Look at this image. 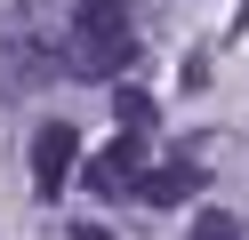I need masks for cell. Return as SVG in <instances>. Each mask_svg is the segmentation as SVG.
Here are the masks:
<instances>
[{"label":"cell","mask_w":249,"mask_h":240,"mask_svg":"<svg viewBox=\"0 0 249 240\" xmlns=\"http://www.w3.org/2000/svg\"><path fill=\"white\" fill-rule=\"evenodd\" d=\"M56 64H65L72 80H121L137 64V32H72Z\"/></svg>","instance_id":"1"},{"label":"cell","mask_w":249,"mask_h":240,"mask_svg":"<svg viewBox=\"0 0 249 240\" xmlns=\"http://www.w3.org/2000/svg\"><path fill=\"white\" fill-rule=\"evenodd\" d=\"M113 112H121V128H129V136H153V96H145V88H121Z\"/></svg>","instance_id":"6"},{"label":"cell","mask_w":249,"mask_h":240,"mask_svg":"<svg viewBox=\"0 0 249 240\" xmlns=\"http://www.w3.org/2000/svg\"><path fill=\"white\" fill-rule=\"evenodd\" d=\"M72 240H113V232H105V224H72Z\"/></svg>","instance_id":"8"},{"label":"cell","mask_w":249,"mask_h":240,"mask_svg":"<svg viewBox=\"0 0 249 240\" xmlns=\"http://www.w3.org/2000/svg\"><path fill=\"white\" fill-rule=\"evenodd\" d=\"M193 184H201L193 160H161V168H145L137 200H153V208H185V200H193Z\"/></svg>","instance_id":"5"},{"label":"cell","mask_w":249,"mask_h":240,"mask_svg":"<svg viewBox=\"0 0 249 240\" xmlns=\"http://www.w3.org/2000/svg\"><path fill=\"white\" fill-rule=\"evenodd\" d=\"M49 80H65V64L49 56V40H0V96H33Z\"/></svg>","instance_id":"3"},{"label":"cell","mask_w":249,"mask_h":240,"mask_svg":"<svg viewBox=\"0 0 249 240\" xmlns=\"http://www.w3.org/2000/svg\"><path fill=\"white\" fill-rule=\"evenodd\" d=\"M137 160H145V136L121 128V144H105V152L81 160V184L97 192V200H121V192H137Z\"/></svg>","instance_id":"2"},{"label":"cell","mask_w":249,"mask_h":240,"mask_svg":"<svg viewBox=\"0 0 249 240\" xmlns=\"http://www.w3.org/2000/svg\"><path fill=\"white\" fill-rule=\"evenodd\" d=\"M193 240H241V224H233L225 208H201V216H193Z\"/></svg>","instance_id":"7"},{"label":"cell","mask_w":249,"mask_h":240,"mask_svg":"<svg viewBox=\"0 0 249 240\" xmlns=\"http://www.w3.org/2000/svg\"><path fill=\"white\" fill-rule=\"evenodd\" d=\"M72 168H81V128H72V120H49L33 136V184L40 192H65Z\"/></svg>","instance_id":"4"}]
</instances>
